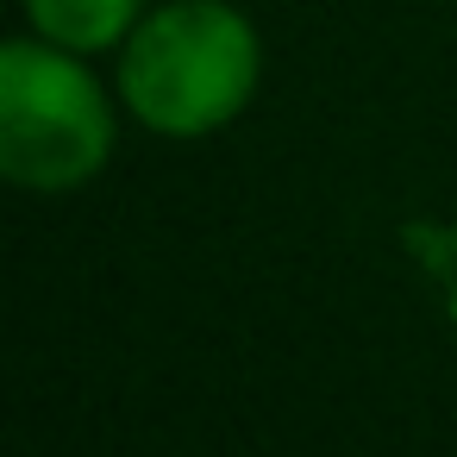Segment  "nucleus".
Returning a JSON list of instances; mask_svg holds the SVG:
<instances>
[{
	"label": "nucleus",
	"mask_w": 457,
	"mask_h": 457,
	"mask_svg": "<svg viewBox=\"0 0 457 457\" xmlns=\"http://www.w3.org/2000/svg\"><path fill=\"white\" fill-rule=\"evenodd\" d=\"M263 38L238 0H151L113 51V95L132 126L195 145L251 113Z\"/></svg>",
	"instance_id": "1"
},
{
	"label": "nucleus",
	"mask_w": 457,
	"mask_h": 457,
	"mask_svg": "<svg viewBox=\"0 0 457 457\" xmlns=\"http://www.w3.org/2000/svg\"><path fill=\"white\" fill-rule=\"evenodd\" d=\"M120 95L95 57L63 51L38 32L0 45V176L26 195L88 188L120 145Z\"/></svg>",
	"instance_id": "2"
},
{
	"label": "nucleus",
	"mask_w": 457,
	"mask_h": 457,
	"mask_svg": "<svg viewBox=\"0 0 457 457\" xmlns=\"http://www.w3.org/2000/svg\"><path fill=\"white\" fill-rule=\"evenodd\" d=\"M151 0H20L26 32L82 51V57H113L126 45V32L145 20Z\"/></svg>",
	"instance_id": "3"
}]
</instances>
